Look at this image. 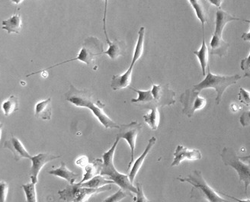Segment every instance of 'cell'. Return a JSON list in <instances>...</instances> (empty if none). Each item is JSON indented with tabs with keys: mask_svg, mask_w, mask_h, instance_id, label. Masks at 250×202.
Segmentation results:
<instances>
[{
	"mask_svg": "<svg viewBox=\"0 0 250 202\" xmlns=\"http://www.w3.org/2000/svg\"><path fill=\"white\" fill-rule=\"evenodd\" d=\"M66 100L77 107L88 108L92 111L99 122L104 126L105 129L108 128H119L120 125L111 120L104 112L105 106L100 100L94 101L92 93L85 89H78L74 85H70V90L65 95Z\"/></svg>",
	"mask_w": 250,
	"mask_h": 202,
	"instance_id": "6da1fadb",
	"label": "cell"
},
{
	"mask_svg": "<svg viewBox=\"0 0 250 202\" xmlns=\"http://www.w3.org/2000/svg\"><path fill=\"white\" fill-rule=\"evenodd\" d=\"M120 138L117 137L116 141L111 148L103 154V163L100 175L103 176H108V178L109 180H112L114 182L116 183L117 185L122 188L123 190L137 194V187H134L133 185V183L130 182L129 176L119 173L115 169V165H114V156H115L116 146H118V143L120 141Z\"/></svg>",
	"mask_w": 250,
	"mask_h": 202,
	"instance_id": "7a4b0ae2",
	"label": "cell"
},
{
	"mask_svg": "<svg viewBox=\"0 0 250 202\" xmlns=\"http://www.w3.org/2000/svg\"><path fill=\"white\" fill-rule=\"evenodd\" d=\"M242 78L240 74L233 76H221L213 74L210 69H208V74L205 80L194 85L193 89L197 92H201L206 89H214L217 92L215 101L217 105L221 103L224 92L230 85H234Z\"/></svg>",
	"mask_w": 250,
	"mask_h": 202,
	"instance_id": "3957f363",
	"label": "cell"
},
{
	"mask_svg": "<svg viewBox=\"0 0 250 202\" xmlns=\"http://www.w3.org/2000/svg\"><path fill=\"white\" fill-rule=\"evenodd\" d=\"M104 54V44L101 40L98 39L96 37H88L84 40L83 44L82 49L80 52L77 54V58L73 59L68 60V61L62 62V63H58V64L51 66V67L44 69L42 70H47L49 69L54 68L61 65L64 64L66 63H69L71 61H78L87 65H92L94 62L96 61L97 58L101 57Z\"/></svg>",
	"mask_w": 250,
	"mask_h": 202,
	"instance_id": "277c9868",
	"label": "cell"
},
{
	"mask_svg": "<svg viewBox=\"0 0 250 202\" xmlns=\"http://www.w3.org/2000/svg\"><path fill=\"white\" fill-rule=\"evenodd\" d=\"M221 159L226 166H230L238 173L240 182L245 185L246 195L250 185V160H244L236 154V151L230 147H224L221 152Z\"/></svg>",
	"mask_w": 250,
	"mask_h": 202,
	"instance_id": "5b68a950",
	"label": "cell"
},
{
	"mask_svg": "<svg viewBox=\"0 0 250 202\" xmlns=\"http://www.w3.org/2000/svg\"><path fill=\"white\" fill-rule=\"evenodd\" d=\"M145 27H141L138 32V39L133 55L132 61L129 66L128 70L122 75H114L111 79V86L114 90H120L129 87L131 82V76H132L133 68L140 58L142 56L144 52V44H145Z\"/></svg>",
	"mask_w": 250,
	"mask_h": 202,
	"instance_id": "8992f818",
	"label": "cell"
},
{
	"mask_svg": "<svg viewBox=\"0 0 250 202\" xmlns=\"http://www.w3.org/2000/svg\"><path fill=\"white\" fill-rule=\"evenodd\" d=\"M111 188L112 187L110 184L99 188H87L81 186L79 182L77 184L74 183L62 190H60L58 194L61 200L65 202H86L92 195L111 190Z\"/></svg>",
	"mask_w": 250,
	"mask_h": 202,
	"instance_id": "52a82bcc",
	"label": "cell"
},
{
	"mask_svg": "<svg viewBox=\"0 0 250 202\" xmlns=\"http://www.w3.org/2000/svg\"><path fill=\"white\" fill-rule=\"evenodd\" d=\"M177 180L183 182L189 183L194 188L199 189L207 200L210 202H227L226 199L220 196L214 188L209 185L200 171L195 170L187 177H179Z\"/></svg>",
	"mask_w": 250,
	"mask_h": 202,
	"instance_id": "ba28073f",
	"label": "cell"
},
{
	"mask_svg": "<svg viewBox=\"0 0 250 202\" xmlns=\"http://www.w3.org/2000/svg\"><path fill=\"white\" fill-rule=\"evenodd\" d=\"M179 101L183 105V112L188 117H192L196 111L203 109L207 105V100L205 98L200 96L199 92L194 89L185 91L179 98Z\"/></svg>",
	"mask_w": 250,
	"mask_h": 202,
	"instance_id": "9c48e42d",
	"label": "cell"
},
{
	"mask_svg": "<svg viewBox=\"0 0 250 202\" xmlns=\"http://www.w3.org/2000/svg\"><path fill=\"white\" fill-rule=\"evenodd\" d=\"M142 124L139 122L132 121L130 124H122L119 127V133L117 137L120 139H124L127 142L131 151V157L128 164V169L134 161V150H135L136 140L137 135L141 132Z\"/></svg>",
	"mask_w": 250,
	"mask_h": 202,
	"instance_id": "30bf717a",
	"label": "cell"
},
{
	"mask_svg": "<svg viewBox=\"0 0 250 202\" xmlns=\"http://www.w3.org/2000/svg\"><path fill=\"white\" fill-rule=\"evenodd\" d=\"M151 92L157 106L164 107L174 105L176 103V93L169 89L168 85H156L153 83Z\"/></svg>",
	"mask_w": 250,
	"mask_h": 202,
	"instance_id": "8fae6325",
	"label": "cell"
},
{
	"mask_svg": "<svg viewBox=\"0 0 250 202\" xmlns=\"http://www.w3.org/2000/svg\"><path fill=\"white\" fill-rule=\"evenodd\" d=\"M61 156H55L50 154H39L38 155L31 157V160L32 162V166L30 170V178L31 182L34 183H38V176L40 173L42 168L45 166L47 162L58 159Z\"/></svg>",
	"mask_w": 250,
	"mask_h": 202,
	"instance_id": "7c38bea8",
	"label": "cell"
},
{
	"mask_svg": "<svg viewBox=\"0 0 250 202\" xmlns=\"http://www.w3.org/2000/svg\"><path fill=\"white\" fill-rule=\"evenodd\" d=\"M202 153L200 150H191L182 145H178L174 153V161L171 164L172 166H177L185 161H198L202 159Z\"/></svg>",
	"mask_w": 250,
	"mask_h": 202,
	"instance_id": "4fadbf2b",
	"label": "cell"
},
{
	"mask_svg": "<svg viewBox=\"0 0 250 202\" xmlns=\"http://www.w3.org/2000/svg\"><path fill=\"white\" fill-rule=\"evenodd\" d=\"M3 148L9 149L13 153L16 161H20L22 158H28L29 160L31 158V156L27 151L23 143L14 135H12L10 139L4 143Z\"/></svg>",
	"mask_w": 250,
	"mask_h": 202,
	"instance_id": "5bb4252c",
	"label": "cell"
},
{
	"mask_svg": "<svg viewBox=\"0 0 250 202\" xmlns=\"http://www.w3.org/2000/svg\"><path fill=\"white\" fill-rule=\"evenodd\" d=\"M130 89L138 94L137 99L131 100V102L133 104L141 107V108H147L149 110L153 108H156V107L158 108V106L156 105L153 94H152L151 89L148 91H142L134 87H130Z\"/></svg>",
	"mask_w": 250,
	"mask_h": 202,
	"instance_id": "9a60e30c",
	"label": "cell"
},
{
	"mask_svg": "<svg viewBox=\"0 0 250 202\" xmlns=\"http://www.w3.org/2000/svg\"><path fill=\"white\" fill-rule=\"evenodd\" d=\"M210 54L216 55L219 58L226 56L229 47V44L223 39L222 36L214 34L210 43Z\"/></svg>",
	"mask_w": 250,
	"mask_h": 202,
	"instance_id": "2e32d148",
	"label": "cell"
},
{
	"mask_svg": "<svg viewBox=\"0 0 250 202\" xmlns=\"http://www.w3.org/2000/svg\"><path fill=\"white\" fill-rule=\"evenodd\" d=\"M195 9L197 17L202 22V28H205V23L208 22V12L210 5L206 0H188Z\"/></svg>",
	"mask_w": 250,
	"mask_h": 202,
	"instance_id": "e0dca14e",
	"label": "cell"
},
{
	"mask_svg": "<svg viewBox=\"0 0 250 202\" xmlns=\"http://www.w3.org/2000/svg\"><path fill=\"white\" fill-rule=\"evenodd\" d=\"M240 20H241L239 18L234 17L226 11L217 9L216 12L215 32L214 34L222 36L223 31L228 22L232 21H240Z\"/></svg>",
	"mask_w": 250,
	"mask_h": 202,
	"instance_id": "ac0fdd59",
	"label": "cell"
},
{
	"mask_svg": "<svg viewBox=\"0 0 250 202\" xmlns=\"http://www.w3.org/2000/svg\"><path fill=\"white\" fill-rule=\"evenodd\" d=\"M156 138L155 137L150 138L149 142H148L147 146H146V149L145 151L143 153L142 155L137 159V161L134 162V165H133L132 169L130 170V174H129V179H130V182L134 183V179H135L137 173L139 172L141 169V166H142L143 163L145 162V159H146V156L148 155L150 150L153 149L155 143H156Z\"/></svg>",
	"mask_w": 250,
	"mask_h": 202,
	"instance_id": "d6986e66",
	"label": "cell"
},
{
	"mask_svg": "<svg viewBox=\"0 0 250 202\" xmlns=\"http://www.w3.org/2000/svg\"><path fill=\"white\" fill-rule=\"evenodd\" d=\"M35 117L39 118L42 120L51 121L52 116L51 98L37 103L35 105Z\"/></svg>",
	"mask_w": 250,
	"mask_h": 202,
	"instance_id": "ffe728a7",
	"label": "cell"
},
{
	"mask_svg": "<svg viewBox=\"0 0 250 202\" xmlns=\"http://www.w3.org/2000/svg\"><path fill=\"white\" fill-rule=\"evenodd\" d=\"M22 26L21 15L18 12H15V14L8 20L2 21V29L5 30L9 34H20Z\"/></svg>",
	"mask_w": 250,
	"mask_h": 202,
	"instance_id": "44dd1931",
	"label": "cell"
},
{
	"mask_svg": "<svg viewBox=\"0 0 250 202\" xmlns=\"http://www.w3.org/2000/svg\"><path fill=\"white\" fill-rule=\"evenodd\" d=\"M48 173L53 175V176H58L60 178L63 179V180L70 183V185L74 184L75 182L79 177V175L77 173H73L70 169H68L66 163L62 162V161L61 162V166L59 168L49 171Z\"/></svg>",
	"mask_w": 250,
	"mask_h": 202,
	"instance_id": "7402d4cb",
	"label": "cell"
},
{
	"mask_svg": "<svg viewBox=\"0 0 250 202\" xmlns=\"http://www.w3.org/2000/svg\"><path fill=\"white\" fill-rule=\"evenodd\" d=\"M103 163V159H96L92 162V163L88 164L85 167V174H84L83 178L80 183L85 182L93 178L94 176L99 175L101 172Z\"/></svg>",
	"mask_w": 250,
	"mask_h": 202,
	"instance_id": "603a6c76",
	"label": "cell"
},
{
	"mask_svg": "<svg viewBox=\"0 0 250 202\" xmlns=\"http://www.w3.org/2000/svg\"><path fill=\"white\" fill-rule=\"evenodd\" d=\"M194 54L199 60L203 75H206V71L208 69L209 51L206 42H205V38H203L202 47L200 48L199 51H194Z\"/></svg>",
	"mask_w": 250,
	"mask_h": 202,
	"instance_id": "cb8c5ba5",
	"label": "cell"
},
{
	"mask_svg": "<svg viewBox=\"0 0 250 202\" xmlns=\"http://www.w3.org/2000/svg\"><path fill=\"white\" fill-rule=\"evenodd\" d=\"M144 120L145 123L149 126L153 131H156L160 125V115L158 108H153L150 112L144 115Z\"/></svg>",
	"mask_w": 250,
	"mask_h": 202,
	"instance_id": "d4e9b609",
	"label": "cell"
},
{
	"mask_svg": "<svg viewBox=\"0 0 250 202\" xmlns=\"http://www.w3.org/2000/svg\"><path fill=\"white\" fill-rule=\"evenodd\" d=\"M125 48L123 42L115 40L113 42H111L110 45H108V50L104 51V54L108 55L111 60H115L123 54Z\"/></svg>",
	"mask_w": 250,
	"mask_h": 202,
	"instance_id": "484cf974",
	"label": "cell"
},
{
	"mask_svg": "<svg viewBox=\"0 0 250 202\" xmlns=\"http://www.w3.org/2000/svg\"><path fill=\"white\" fill-rule=\"evenodd\" d=\"M114 182L112 180H108L107 177H103V176H94L93 178L83 183H80V185L83 187H87V188H99V187L104 186V185L111 184Z\"/></svg>",
	"mask_w": 250,
	"mask_h": 202,
	"instance_id": "4316f807",
	"label": "cell"
},
{
	"mask_svg": "<svg viewBox=\"0 0 250 202\" xmlns=\"http://www.w3.org/2000/svg\"><path fill=\"white\" fill-rule=\"evenodd\" d=\"M2 111L5 116H9L11 114L19 110V100L15 96H11L8 100H5L2 105Z\"/></svg>",
	"mask_w": 250,
	"mask_h": 202,
	"instance_id": "83f0119b",
	"label": "cell"
},
{
	"mask_svg": "<svg viewBox=\"0 0 250 202\" xmlns=\"http://www.w3.org/2000/svg\"><path fill=\"white\" fill-rule=\"evenodd\" d=\"M36 183H27L21 185L25 195H26L27 202H38L36 193Z\"/></svg>",
	"mask_w": 250,
	"mask_h": 202,
	"instance_id": "f1b7e54d",
	"label": "cell"
},
{
	"mask_svg": "<svg viewBox=\"0 0 250 202\" xmlns=\"http://www.w3.org/2000/svg\"><path fill=\"white\" fill-rule=\"evenodd\" d=\"M239 101L245 105L246 106L250 107V92L246 90L243 87L240 88V93H239Z\"/></svg>",
	"mask_w": 250,
	"mask_h": 202,
	"instance_id": "f546056e",
	"label": "cell"
},
{
	"mask_svg": "<svg viewBox=\"0 0 250 202\" xmlns=\"http://www.w3.org/2000/svg\"><path fill=\"white\" fill-rule=\"evenodd\" d=\"M127 196V193L126 192V191L123 190L122 188H120L116 193L104 199V202H121V201L123 200Z\"/></svg>",
	"mask_w": 250,
	"mask_h": 202,
	"instance_id": "4dcf8cb0",
	"label": "cell"
},
{
	"mask_svg": "<svg viewBox=\"0 0 250 202\" xmlns=\"http://www.w3.org/2000/svg\"><path fill=\"white\" fill-rule=\"evenodd\" d=\"M137 198H134V200L135 202H149V200L145 196V193H144L142 185L140 184L139 182L137 183Z\"/></svg>",
	"mask_w": 250,
	"mask_h": 202,
	"instance_id": "1f68e13d",
	"label": "cell"
},
{
	"mask_svg": "<svg viewBox=\"0 0 250 202\" xmlns=\"http://www.w3.org/2000/svg\"><path fill=\"white\" fill-rule=\"evenodd\" d=\"M240 122L243 127L250 126V110L242 114L240 118Z\"/></svg>",
	"mask_w": 250,
	"mask_h": 202,
	"instance_id": "d6a6232c",
	"label": "cell"
},
{
	"mask_svg": "<svg viewBox=\"0 0 250 202\" xmlns=\"http://www.w3.org/2000/svg\"><path fill=\"white\" fill-rule=\"evenodd\" d=\"M104 18H103V24H104V27H103V29H104V35H105L106 41H107V44L108 45L111 44V40H109V38H108V33H107V30H106V17H107V7H108V0H104Z\"/></svg>",
	"mask_w": 250,
	"mask_h": 202,
	"instance_id": "836d02e7",
	"label": "cell"
},
{
	"mask_svg": "<svg viewBox=\"0 0 250 202\" xmlns=\"http://www.w3.org/2000/svg\"><path fill=\"white\" fill-rule=\"evenodd\" d=\"M0 188H1V202H4L6 200V196H7L8 184L4 181H1V185H0Z\"/></svg>",
	"mask_w": 250,
	"mask_h": 202,
	"instance_id": "e575fe53",
	"label": "cell"
},
{
	"mask_svg": "<svg viewBox=\"0 0 250 202\" xmlns=\"http://www.w3.org/2000/svg\"><path fill=\"white\" fill-rule=\"evenodd\" d=\"M76 163H77V166L85 168L89 164V161H88V158L86 157L83 156V157L77 159Z\"/></svg>",
	"mask_w": 250,
	"mask_h": 202,
	"instance_id": "d590c367",
	"label": "cell"
},
{
	"mask_svg": "<svg viewBox=\"0 0 250 202\" xmlns=\"http://www.w3.org/2000/svg\"><path fill=\"white\" fill-rule=\"evenodd\" d=\"M240 66H241V69L244 71L248 70L250 67V54L247 58L245 59H243V61H241V64H240Z\"/></svg>",
	"mask_w": 250,
	"mask_h": 202,
	"instance_id": "8d00e7d4",
	"label": "cell"
},
{
	"mask_svg": "<svg viewBox=\"0 0 250 202\" xmlns=\"http://www.w3.org/2000/svg\"><path fill=\"white\" fill-rule=\"evenodd\" d=\"M206 1L210 2L212 5H215L217 9H221V4L224 0H206Z\"/></svg>",
	"mask_w": 250,
	"mask_h": 202,
	"instance_id": "74e56055",
	"label": "cell"
},
{
	"mask_svg": "<svg viewBox=\"0 0 250 202\" xmlns=\"http://www.w3.org/2000/svg\"><path fill=\"white\" fill-rule=\"evenodd\" d=\"M242 39H243V40H245V41L250 42V31L249 32L243 33V35H242Z\"/></svg>",
	"mask_w": 250,
	"mask_h": 202,
	"instance_id": "f35d334b",
	"label": "cell"
},
{
	"mask_svg": "<svg viewBox=\"0 0 250 202\" xmlns=\"http://www.w3.org/2000/svg\"><path fill=\"white\" fill-rule=\"evenodd\" d=\"M239 108H240V107L236 105V104H235V103H233V104L230 105V109L232 112H236L238 111Z\"/></svg>",
	"mask_w": 250,
	"mask_h": 202,
	"instance_id": "ab89813d",
	"label": "cell"
},
{
	"mask_svg": "<svg viewBox=\"0 0 250 202\" xmlns=\"http://www.w3.org/2000/svg\"><path fill=\"white\" fill-rule=\"evenodd\" d=\"M11 1H12V2H13V3L19 5V4L21 3L24 0H11Z\"/></svg>",
	"mask_w": 250,
	"mask_h": 202,
	"instance_id": "60d3db41",
	"label": "cell"
},
{
	"mask_svg": "<svg viewBox=\"0 0 250 202\" xmlns=\"http://www.w3.org/2000/svg\"><path fill=\"white\" fill-rule=\"evenodd\" d=\"M247 71V73H246V77H250V68H249L248 70H246Z\"/></svg>",
	"mask_w": 250,
	"mask_h": 202,
	"instance_id": "b9f144b4",
	"label": "cell"
},
{
	"mask_svg": "<svg viewBox=\"0 0 250 202\" xmlns=\"http://www.w3.org/2000/svg\"><path fill=\"white\" fill-rule=\"evenodd\" d=\"M242 159H244V160H250V154L248 156H246V157H240Z\"/></svg>",
	"mask_w": 250,
	"mask_h": 202,
	"instance_id": "7bdbcfd3",
	"label": "cell"
},
{
	"mask_svg": "<svg viewBox=\"0 0 250 202\" xmlns=\"http://www.w3.org/2000/svg\"></svg>",
	"mask_w": 250,
	"mask_h": 202,
	"instance_id": "ee69618b",
	"label": "cell"
}]
</instances>
